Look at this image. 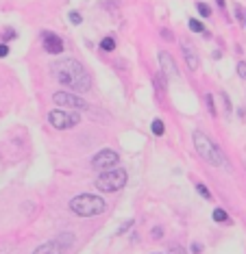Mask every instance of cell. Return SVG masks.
Returning a JSON list of instances; mask_svg holds the SVG:
<instances>
[{
    "instance_id": "1",
    "label": "cell",
    "mask_w": 246,
    "mask_h": 254,
    "mask_svg": "<svg viewBox=\"0 0 246 254\" xmlns=\"http://www.w3.org/2000/svg\"><path fill=\"white\" fill-rule=\"evenodd\" d=\"M53 76L63 85L70 87L72 94H81V91L89 89V74L77 59H61L53 65Z\"/></svg>"
},
{
    "instance_id": "2",
    "label": "cell",
    "mask_w": 246,
    "mask_h": 254,
    "mask_svg": "<svg viewBox=\"0 0 246 254\" xmlns=\"http://www.w3.org/2000/svg\"><path fill=\"white\" fill-rule=\"evenodd\" d=\"M70 209H72V213H77L79 217H94V215L105 213L107 202H105L100 196L83 194V196H77V198L70 200Z\"/></svg>"
},
{
    "instance_id": "3",
    "label": "cell",
    "mask_w": 246,
    "mask_h": 254,
    "mask_svg": "<svg viewBox=\"0 0 246 254\" xmlns=\"http://www.w3.org/2000/svg\"><path fill=\"white\" fill-rule=\"evenodd\" d=\"M194 146H196V152L203 156L205 161H207V163H212V165H227V163H224V156H222V152H220V148L205 133H200V130L194 133Z\"/></svg>"
},
{
    "instance_id": "4",
    "label": "cell",
    "mask_w": 246,
    "mask_h": 254,
    "mask_svg": "<svg viewBox=\"0 0 246 254\" xmlns=\"http://www.w3.org/2000/svg\"><path fill=\"white\" fill-rule=\"evenodd\" d=\"M129 176L124 170H107L96 178V187L100 191H120L127 185Z\"/></svg>"
},
{
    "instance_id": "5",
    "label": "cell",
    "mask_w": 246,
    "mask_h": 254,
    "mask_svg": "<svg viewBox=\"0 0 246 254\" xmlns=\"http://www.w3.org/2000/svg\"><path fill=\"white\" fill-rule=\"evenodd\" d=\"M48 122H50V126H55L57 130H68V128H72V126H77L81 120H79L77 113H68V111H63V109H53L48 113Z\"/></svg>"
},
{
    "instance_id": "6",
    "label": "cell",
    "mask_w": 246,
    "mask_h": 254,
    "mask_svg": "<svg viewBox=\"0 0 246 254\" xmlns=\"http://www.w3.org/2000/svg\"><path fill=\"white\" fill-rule=\"evenodd\" d=\"M118 161H120L118 152H113V150H100L98 154L92 159V167H94V170H98V172H107V170H113V167L118 165Z\"/></svg>"
},
{
    "instance_id": "7",
    "label": "cell",
    "mask_w": 246,
    "mask_h": 254,
    "mask_svg": "<svg viewBox=\"0 0 246 254\" xmlns=\"http://www.w3.org/2000/svg\"><path fill=\"white\" fill-rule=\"evenodd\" d=\"M55 104H63V106H70V109H77V111H85L89 106L83 98H79L77 94H68V91H57L55 94Z\"/></svg>"
},
{
    "instance_id": "8",
    "label": "cell",
    "mask_w": 246,
    "mask_h": 254,
    "mask_svg": "<svg viewBox=\"0 0 246 254\" xmlns=\"http://www.w3.org/2000/svg\"><path fill=\"white\" fill-rule=\"evenodd\" d=\"M42 42H44V50H46L48 54H61L63 52V42H61L59 35L44 30V33H42Z\"/></svg>"
},
{
    "instance_id": "9",
    "label": "cell",
    "mask_w": 246,
    "mask_h": 254,
    "mask_svg": "<svg viewBox=\"0 0 246 254\" xmlns=\"http://www.w3.org/2000/svg\"><path fill=\"white\" fill-rule=\"evenodd\" d=\"M159 65H162V70H164L165 78H170V80L179 78V70H177V63H174V59L170 57L168 52H159Z\"/></svg>"
},
{
    "instance_id": "10",
    "label": "cell",
    "mask_w": 246,
    "mask_h": 254,
    "mask_svg": "<svg viewBox=\"0 0 246 254\" xmlns=\"http://www.w3.org/2000/svg\"><path fill=\"white\" fill-rule=\"evenodd\" d=\"M183 57H185V61H188V68L192 70H198V57H196V52L192 50V46H190L188 42H183Z\"/></svg>"
},
{
    "instance_id": "11",
    "label": "cell",
    "mask_w": 246,
    "mask_h": 254,
    "mask_svg": "<svg viewBox=\"0 0 246 254\" xmlns=\"http://www.w3.org/2000/svg\"><path fill=\"white\" fill-rule=\"evenodd\" d=\"M33 254H63V248L59 241H48V243H42Z\"/></svg>"
},
{
    "instance_id": "12",
    "label": "cell",
    "mask_w": 246,
    "mask_h": 254,
    "mask_svg": "<svg viewBox=\"0 0 246 254\" xmlns=\"http://www.w3.org/2000/svg\"><path fill=\"white\" fill-rule=\"evenodd\" d=\"M100 48H103L105 52H111V50H115V39L111 37V35H107V37L100 42Z\"/></svg>"
},
{
    "instance_id": "13",
    "label": "cell",
    "mask_w": 246,
    "mask_h": 254,
    "mask_svg": "<svg viewBox=\"0 0 246 254\" xmlns=\"http://www.w3.org/2000/svg\"><path fill=\"white\" fill-rule=\"evenodd\" d=\"M165 133V126H164V122L162 120H153V135H157V137H162Z\"/></svg>"
},
{
    "instance_id": "14",
    "label": "cell",
    "mask_w": 246,
    "mask_h": 254,
    "mask_svg": "<svg viewBox=\"0 0 246 254\" xmlns=\"http://www.w3.org/2000/svg\"><path fill=\"white\" fill-rule=\"evenodd\" d=\"M229 220V215H227V211H222V209H216L214 211V222H227Z\"/></svg>"
},
{
    "instance_id": "15",
    "label": "cell",
    "mask_w": 246,
    "mask_h": 254,
    "mask_svg": "<svg viewBox=\"0 0 246 254\" xmlns=\"http://www.w3.org/2000/svg\"><path fill=\"white\" fill-rule=\"evenodd\" d=\"M190 30H194V33H207L205 26L198 22V20H190Z\"/></svg>"
},
{
    "instance_id": "16",
    "label": "cell",
    "mask_w": 246,
    "mask_h": 254,
    "mask_svg": "<svg viewBox=\"0 0 246 254\" xmlns=\"http://www.w3.org/2000/svg\"><path fill=\"white\" fill-rule=\"evenodd\" d=\"M196 191H198V194L205 198V200H212V194H209V191H207V187H205L203 182H198V185H196Z\"/></svg>"
},
{
    "instance_id": "17",
    "label": "cell",
    "mask_w": 246,
    "mask_h": 254,
    "mask_svg": "<svg viewBox=\"0 0 246 254\" xmlns=\"http://www.w3.org/2000/svg\"><path fill=\"white\" fill-rule=\"evenodd\" d=\"M196 7H198V13L203 15V18H209V15H212V11H209V7H207L205 2H198Z\"/></svg>"
},
{
    "instance_id": "18",
    "label": "cell",
    "mask_w": 246,
    "mask_h": 254,
    "mask_svg": "<svg viewBox=\"0 0 246 254\" xmlns=\"http://www.w3.org/2000/svg\"><path fill=\"white\" fill-rule=\"evenodd\" d=\"M68 18H70V22H72V24H81L83 22V18H81V13H79V11H70Z\"/></svg>"
},
{
    "instance_id": "19",
    "label": "cell",
    "mask_w": 246,
    "mask_h": 254,
    "mask_svg": "<svg viewBox=\"0 0 246 254\" xmlns=\"http://www.w3.org/2000/svg\"><path fill=\"white\" fill-rule=\"evenodd\" d=\"M205 100H207V109H209V113H212V115H216V106H214V98H212V96H207V98H205Z\"/></svg>"
},
{
    "instance_id": "20",
    "label": "cell",
    "mask_w": 246,
    "mask_h": 254,
    "mask_svg": "<svg viewBox=\"0 0 246 254\" xmlns=\"http://www.w3.org/2000/svg\"><path fill=\"white\" fill-rule=\"evenodd\" d=\"M2 37L9 42V39H13V37H16V30H13V28H7V30H4V35H2Z\"/></svg>"
},
{
    "instance_id": "21",
    "label": "cell",
    "mask_w": 246,
    "mask_h": 254,
    "mask_svg": "<svg viewBox=\"0 0 246 254\" xmlns=\"http://www.w3.org/2000/svg\"><path fill=\"white\" fill-rule=\"evenodd\" d=\"M238 74L242 76V78H246V63L242 61V63H238Z\"/></svg>"
},
{
    "instance_id": "22",
    "label": "cell",
    "mask_w": 246,
    "mask_h": 254,
    "mask_svg": "<svg viewBox=\"0 0 246 254\" xmlns=\"http://www.w3.org/2000/svg\"><path fill=\"white\" fill-rule=\"evenodd\" d=\"M131 226H133V220H129L127 224H122V228H120V230H118V235H122V232H124V230H129V228H131Z\"/></svg>"
},
{
    "instance_id": "23",
    "label": "cell",
    "mask_w": 246,
    "mask_h": 254,
    "mask_svg": "<svg viewBox=\"0 0 246 254\" xmlns=\"http://www.w3.org/2000/svg\"><path fill=\"white\" fill-rule=\"evenodd\" d=\"M7 54H9V48H7V46H4V44H0V59H2V57H7Z\"/></svg>"
},
{
    "instance_id": "24",
    "label": "cell",
    "mask_w": 246,
    "mask_h": 254,
    "mask_svg": "<svg viewBox=\"0 0 246 254\" xmlns=\"http://www.w3.org/2000/svg\"><path fill=\"white\" fill-rule=\"evenodd\" d=\"M164 235V230H162V228H155V230H153V237H155V239H159V237H162Z\"/></svg>"
},
{
    "instance_id": "25",
    "label": "cell",
    "mask_w": 246,
    "mask_h": 254,
    "mask_svg": "<svg viewBox=\"0 0 246 254\" xmlns=\"http://www.w3.org/2000/svg\"><path fill=\"white\" fill-rule=\"evenodd\" d=\"M200 250H203V248H200L198 243H192V252H194V254H200Z\"/></svg>"
},
{
    "instance_id": "26",
    "label": "cell",
    "mask_w": 246,
    "mask_h": 254,
    "mask_svg": "<svg viewBox=\"0 0 246 254\" xmlns=\"http://www.w3.org/2000/svg\"><path fill=\"white\" fill-rule=\"evenodd\" d=\"M170 254H185V252L181 250V248H172V250H170Z\"/></svg>"
},
{
    "instance_id": "27",
    "label": "cell",
    "mask_w": 246,
    "mask_h": 254,
    "mask_svg": "<svg viewBox=\"0 0 246 254\" xmlns=\"http://www.w3.org/2000/svg\"><path fill=\"white\" fill-rule=\"evenodd\" d=\"M162 35H164V39H172V35H170V30H162Z\"/></svg>"
},
{
    "instance_id": "28",
    "label": "cell",
    "mask_w": 246,
    "mask_h": 254,
    "mask_svg": "<svg viewBox=\"0 0 246 254\" xmlns=\"http://www.w3.org/2000/svg\"><path fill=\"white\" fill-rule=\"evenodd\" d=\"M244 22H246V20H244Z\"/></svg>"
}]
</instances>
